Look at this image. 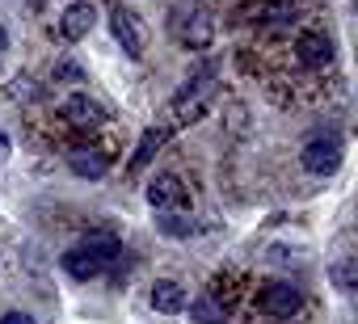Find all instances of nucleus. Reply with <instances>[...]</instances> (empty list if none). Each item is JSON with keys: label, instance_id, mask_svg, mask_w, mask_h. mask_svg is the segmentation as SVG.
<instances>
[{"label": "nucleus", "instance_id": "1a4fd4ad", "mask_svg": "<svg viewBox=\"0 0 358 324\" xmlns=\"http://www.w3.org/2000/svg\"><path fill=\"white\" fill-rule=\"evenodd\" d=\"M152 307L164 311V316L182 311V307H186V286H182V282H173V278H160V282L152 286Z\"/></svg>", "mask_w": 358, "mask_h": 324}, {"label": "nucleus", "instance_id": "4468645a", "mask_svg": "<svg viewBox=\"0 0 358 324\" xmlns=\"http://www.w3.org/2000/svg\"><path fill=\"white\" fill-rule=\"evenodd\" d=\"M68 169H72L76 177H89V182H97V177H106L110 160H106V156H97V152H72V156H68Z\"/></svg>", "mask_w": 358, "mask_h": 324}, {"label": "nucleus", "instance_id": "423d86ee", "mask_svg": "<svg viewBox=\"0 0 358 324\" xmlns=\"http://www.w3.org/2000/svg\"><path fill=\"white\" fill-rule=\"evenodd\" d=\"M110 30H114L118 47H122L131 59H139V55H143V30H139V22H135L127 9H114V13H110Z\"/></svg>", "mask_w": 358, "mask_h": 324}, {"label": "nucleus", "instance_id": "a211bd4d", "mask_svg": "<svg viewBox=\"0 0 358 324\" xmlns=\"http://www.w3.org/2000/svg\"><path fill=\"white\" fill-rule=\"evenodd\" d=\"M0 324H34V316L30 311H5V316H0Z\"/></svg>", "mask_w": 358, "mask_h": 324}, {"label": "nucleus", "instance_id": "f03ea898", "mask_svg": "<svg viewBox=\"0 0 358 324\" xmlns=\"http://www.w3.org/2000/svg\"><path fill=\"white\" fill-rule=\"evenodd\" d=\"M257 303H262V311H266V316H274V320H291V316L299 311L303 295H299V286H295V282H266V286H262V295H257Z\"/></svg>", "mask_w": 358, "mask_h": 324}, {"label": "nucleus", "instance_id": "0eeeda50", "mask_svg": "<svg viewBox=\"0 0 358 324\" xmlns=\"http://www.w3.org/2000/svg\"><path fill=\"white\" fill-rule=\"evenodd\" d=\"M295 59H299L303 68H324V64H333V38H329V34H303L299 47H295Z\"/></svg>", "mask_w": 358, "mask_h": 324}, {"label": "nucleus", "instance_id": "f8f14e48", "mask_svg": "<svg viewBox=\"0 0 358 324\" xmlns=\"http://www.w3.org/2000/svg\"><path fill=\"white\" fill-rule=\"evenodd\" d=\"M76 249H85V253H93L97 261H114V257L122 253V240H118L114 232H85V240H80Z\"/></svg>", "mask_w": 358, "mask_h": 324}, {"label": "nucleus", "instance_id": "6ab92c4d", "mask_svg": "<svg viewBox=\"0 0 358 324\" xmlns=\"http://www.w3.org/2000/svg\"><path fill=\"white\" fill-rule=\"evenodd\" d=\"M5 47H9V30H5V26H0V51H5Z\"/></svg>", "mask_w": 358, "mask_h": 324}, {"label": "nucleus", "instance_id": "2eb2a0df", "mask_svg": "<svg viewBox=\"0 0 358 324\" xmlns=\"http://www.w3.org/2000/svg\"><path fill=\"white\" fill-rule=\"evenodd\" d=\"M190 311H194V320H199V324H224V320H228V307H224V303H215L211 295L194 299V303H190Z\"/></svg>", "mask_w": 358, "mask_h": 324}, {"label": "nucleus", "instance_id": "20e7f679", "mask_svg": "<svg viewBox=\"0 0 358 324\" xmlns=\"http://www.w3.org/2000/svg\"><path fill=\"white\" fill-rule=\"evenodd\" d=\"M337 165H341V143H337L333 135L308 139V147H303V169H308V173L329 177V173H337Z\"/></svg>", "mask_w": 358, "mask_h": 324}, {"label": "nucleus", "instance_id": "f257e3e1", "mask_svg": "<svg viewBox=\"0 0 358 324\" xmlns=\"http://www.w3.org/2000/svg\"><path fill=\"white\" fill-rule=\"evenodd\" d=\"M211 34H215V26H211L207 9H182V13L173 17V38L182 43V47H190V51L211 47Z\"/></svg>", "mask_w": 358, "mask_h": 324}, {"label": "nucleus", "instance_id": "9b49d317", "mask_svg": "<svg viewBox=\"0 0 358 324\" xmlns=\"http://www.w3.org/2000/svg\"><path fill=\"white\" fill-rule=\"evenodd\" d=\"M64 270H68L76 282H89V278H97V274L106 270V261H97V257L85 253V249H68V253H64Z\"/></svg>", "mask_w": 358, "mask_h": 324}, {"label": "nucleus", "instance_id": "7ed1b4c3", "mask_svg": "<svg viewBox=\"0 0 358 324\" xmlns=\"http://www.w3.org/2000/svg\"><path fill=\"white\" fill-rule=\"evenodd\" d=\"M148 202L156 211H186L190 207V194L182 186V177H173V173H160L148 182Z\"/></svg>", "mask_w": 358, "mask_h": 324}, {"label": "nucleus", "instance_id": "6e6552de", "mask_svg": "<svg viewBox=\"0 0 358 324\" xmlns=\"http://www.w3.org/2000/svg\"><path fill=\"white\" fill-rule=\"evenodd\" d=\"M173 131L169 126H148L143 135H139V147H135V156H131V165H127V173H143V165H148V160L160 152V143L169 139Z\"/></svg>", "mask_w": 358, "mask_h": 324}, {"label": "nucleus", "instance_id": "aec40b11", "mask_svg": "<svg viewBox=\"0 0 358 324\" xmlns=\"http://www.w3.org/2000/svg\"><path fill=\"white\" fill-rule=\"evenodd\" d=\"M30 9H43V0H30Z\"/></svg>", "mask_w": 358, "mask_h": 324}, {"label": "nucleus", "instance_id": "9d476101", "mask_svg": "<svg viewBox=\"0 0 358 324\" xmlns=\"http://www.w3.org/2000/svg\"><path fill=\"white\" fill-rule=\"evenodd\" d=\"M64 114H68L72 126H97V122H101V105H97L93 97H85V93L68 97V101H64Z\"/></svg>", "mask_w": 358, "mask_h": 324}, {"label": "nucleus", "instance_id": "ddd939ff", "mask_svg": "<svg viewBox=\"0 0 358 324\" xmlns=\"http://www.w3.org/2000/svg\"><path fill=\"white\" fill-rule=\"evenodd\" d=\"M207 89H211V68H203V72L194 76V84H186L182 93L173 97V114L182 118V114H186V105H190V110H199V101H203V93H207Z\"/></svg>", "mask_w": 358, "mask_h": 324}, {"label": "nucleus", "instance_id": "39448f33", "mask_svg": "<svg viewBox=\"0 0 358 324\" xmlns=\"http://www.w3.org/2000/svg\"><path fill=\"white\" fill-rule=\"evenodd\" d=\"M93 22H97V9L89 5V0H72V5L64 9V17H59V34L68 43H76V38H85L93 30Z\"/></svg>", "mask_w": 358, "mask_h": 324}, {"label": "nucleus", "instance_id": "dca6fc26", "mask_svg": "<svg viewBox=\"0 0 358 324\" xmlns=\"http://www.w3.org/2000/svg\"><path fill=\"white\" fill-rule=\"evenodd\" d=\"M55 80H68V84H76V80H85V72H80V64H72V59H59V64H55Z\"/></svg>", "mask_w": 358, "mask_h": 324}, {"label": "nucleus", "instance_id": "f3484780", "mask_svg": "<svg viewBox=\"0 0 358 324\" xmlns=\"http://www.w3.org/2000/svg\"><path fill=\"white\" fill-rule=\"evenodd\" d=\"M333 282H337L341 290H354V261H337V265H333Z\"/></svg>", "mask_w": 358, "mask_h": 324}]
</instances>
